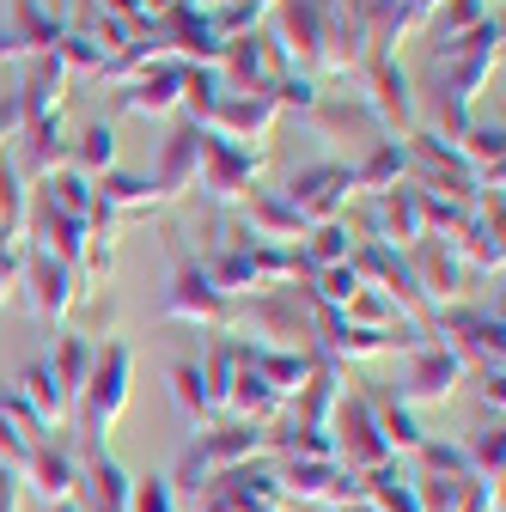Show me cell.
<instances>
[{
  "label": "cell",
  "instance_id": "obj_17",
  "mask_svg": "<svg viewBox=\"0 0 506 512\" xmlns=\"http://www.w3.org/2000/svg\"><path fill=\"white\" fill-rule=\"evenodd\" d=\"M196 171H202V128L196 122H177L171 141H165V153H159V171L147 183H153L159 202H171V196H183V189L196 183Z\"/></svg>",
  "mask_w": 506,
  "mask_h": 512
},
{
  "label": "cell",
  "instance_id": "obj_28",
  "mask_svg": "<svg viewBox=\"0 0 506 512\" xmlns=\"http://www.w3.org/2000/svg\"><path fill=\"white\" fill-rule=\"evenodd\" d=\"M366 397H372V391H366ZM372 415H378V433H385L391 458H397V452H421L427 427L409 415V403H397V397H372Z\"/></svg>",
  "mask_w": 506,
  "mask_h": 512
},
{
  "label": "cell",
  "instance_id": "obj_46",
  "mask_svg": "<svg viewBox=\"0 0 506 512\" xmlns=\"http://www.w3.org/2000/svg\"><path fill=\"white\" fill-rule=\"evenodd\" d=\"M189 7H196V13H214V7H226V0H189Z\"/></svg>",
  "mask_w": 506,
  "mask_h": 512
},
{
  "label": "cell",
  "instance_id": "obj_8",
  "mask_svg": "<svg viewBox=\"0 0 506 512\" xmlns=\"http://www.w3.org/2000/svg\"><path fill=\"white\" fill-rule=\"evenodd\" d=\"M348 189H354L348 165H311V171H299V177L287 183L281 202L299 214V226H330V220L342 214V202H348Z\"/></svg>",
  "mask_w": 506,
  "mask_h": 512
},
{
  "label": "cell",
  "instance_id": "obj_4",
  "mask_svg": "<svg viewBox=\"0 0 506 512\" xmlns=\"http://www.w3.org/2000/svg\"><path fill=\"white\" fill-rule=\"evenodd\" d=\"M330 433H336V458H342L354 476L391 464V445H385V433H378V415H372V397H366V391H342Z\"/></svg>",
  "mask_w": 506,
  "mask_h": 512
},
{
  "label": "cell",
  "instance_id": "obj_34",
  "mask_svg": "<svg viewBox=\"0 0 506 512\" xmlns=\"http://www.w3.org/2000/svg\"><path fill=\"white\" fill-rule=\"evenodd\" d=\"M342 324H354V330H397L403 324V311L378 293V287H360L348 305H342Z\"/></svg>",
  "mask_w": 506,
  "mask_h": 512
},
{
  "label": "cell",
  "instance_id": "obj_9",
  "mask_svg": "<svg viewBox=\"0 0 506 512\" xmlns=\"http://www.w3.org/2000/svg\"><path fill=\"white\" fill-rule=\"evenodd\" d=\"M25 293H31V311L43 317V324H55V317H68L74 311V299H80V275H74V263H61V256H49V250H37L31 244V256H25Z\"/></svg>",
  "mask_w": 506,
  "mask_h": 512
},
{
  "label": "cell",
  "instance_id": "obj_6",
  "mask_svg": "<svg viewBox=\"0 0 506 512\" xmlns=\"http://www.w3.org/2000/svg\"><path fill=\"white\" fill-rule=\"evenodd\" d=\"M13 476H19V488L37 494L43 506H55V500H80V458H74V445L55 439V433H43V439L31 445V458H25Z\"/></svg>",
  "mask_w": 506,
  "mask_h": 512
},
{
  "label": "cell",
  "instance_id": "obj_21",
  "mask_svg": "<svg viewBox=\"0 0 506 512\" xmlns=\"http://www.w3.org/2000/svg\"><path fill=\"white\" fill-rule=\"evenodd\" d=\"M257 244H287V238H305L299 214L275 196V189H244V220H238Z\"/></svg>",
  "mask_w": 506,
  "mask_h": 512
},
{
  "label": "cell",
  "instance_id": "obj_23",
  "mask_svg": "<svg viewBox=\"0 0 506 512\" xmlns=\"http://www.w3.org/2000/svg\"><path fill=\"white\" fill-rule=\"evenodd\" d=\"M43 360H49V372H55V384H61V397H68V409H74L80 391H86V378H92L98 342H86L80 330H61V336H55V354H43Z\"/></svg>",
  "mask_w": 506,
  "mask_h": 512
},
{
  "label": "cell",
  "instance_id": "obj_15",
  "mask_svg": "<svg viewBox=\"0 0 506 512\" xmlns=\"http://www.w3.org/2000/svg\"><path fill=\"white\" fill-rule=\"evenodd\" d=\"M372 92H366V110L378 128H403L415 135V92H409V74L397 68V55H372Z\"/></svg>",
  "mask_w": 506,
  "mask_h": 512
},
{
  "label": "cell",
  "instance_id": "obj_24",
  "mask_svg": "<svg viewBox=\"0 0 506 512\" xmlns=\"http://www.w3.org/2000/svg\"><path fill=\"white\" fill-rule=\"evenodd\" d=\"M360 500L378 506V512H421V488L397 458L378 464V470H360Z\"/></svg>",
  "mask_w": 506,
  "mask_h": 512
},
{
  "label": "cell",
  "instance_id": "obj_2",
  "mask_svg": "<svg viewBox=\"0 0 506 512\" xmlns=\"http://www.w3.org/2000/svg\"><path fill=\"white\" fill-rule=\"evenodd\" d=\"M129 378H135V354H129V342H104L98 360H92L86 391H80V403H74L86 445H98V439L116 427V415L129 409Z\"/></svg>",
  "mask_w": 506,
  "mask_h": 512
},
{
  "label": "cell",
  "instance_id": "obj_13",
  "mask_svg": "<svg viewBox=\"0 0 506 512\" xmlns=\"http://www.w3.org/2000/svg\"><path fill=\"white\" fill-rule=\"evenodd\" d=\"M220 68H226V92H269L287 68H281V55H275V43L269 37H257V31H250V37H232L226 49H220Z\"/></svg>",
  "mask_w": 506,
  "mask_h": 512
},
{
  "label": "cell",
  "instance_id": "obj_16",
  "mask_svg": "<svg viewBox=\"0 0 506 512\" xmlns=\"http://www.w3.org/2000/svg\"><path fill=\"white\" fill-rule=\"evenodd\" d=\"M427 226H421V196L409 183H397V189H378L372 196V220H366V238H378V244H415Z\"/></svg>",
  "mask_w": 506,
  "mask_h": 512
},
{
  "label": "cell",
  "instance_id": "obj_14",
  "mask_svg": "<svg viewBox=\"0 0 506 512\" xmlns=\"http://www.w3.org/2000/svg\"><path fill=\"white\" fill-rule=\"evenodd\" d=\"M409 275H415V287H421L427 305L464 293V263H458V250H452L446 238H433V232H421V238L409 244Z\"/></svg>",
  "mask_w": 506,
  "mask_h": 512
},
{
  "label": "cell",
  "instance_id": "obj_37",
  "mask_svg": "<svg viewBox=\"0 0 506 512\" xmlns=\"http://www.w3.org/2000/svg\"><path fill=\"white\" fill-rule=\"evenodd\" d=\"M263 0H226V7H214L208 13V31L220 37V43H232V37H250V31H257L263 25Z\"/></svg>",
  "mask_w": 506,
  "mask_h": 512
},
{
  "label": "cell",
  "instance_id": "obj_39",
  "mask_svg": "<svg viewBox=\"0 0 506 512\" xmlns=\"http://www.w3.org/2000/svg\"><path fill=\"white\" fill-rule=\"evenodd\" d=\"M43 433L37 427H25L19 415H0V464H7V470H19L25 458H31V445H37Z\"/></svg>",
  "mask_w": 506,
  "mask_h": 512
},
{
  "label": "cell",
  "instance_id": "obj_41",
  "mask_svg": "<svg viewBox=\"0 0 506 512\" xmlns=\"http://www.w3.org/2000/svg\"><path fill=\"white\" fill-rule=\"evenodd\" d=\"M269 98H275V110L287 104V110H311V104H318V80H311V74H281L275 86H269Z\"/></svg>",
  "mask_w": 506,
  "mask_h": 512
},
{
  "label": "cell",
  "instance_id": "obj_48",
  "mask_svg": "<svg viewBox=\"0 0 506 512\" xmlns=\"http://www.w3.org/2000/svg\"><path fill=\"white\" fill-rule=\"evenodd\" d=\"M49 512H80V500H55V506H49Z\"/></svg>",
  "mask_w": 506,
  "mask_h": 512
},
{
  "label": "cell",
  "instance_id": "obj_47",
  "mask_svg": "<svg viewBox=\"0 0 506 512\" xmlns=\"http://www.w3.org/2000/svg\"><path fill=\"white\" fill-rule=\"evenodd\" d=\"M336 512H378V506H366V500H348V506H336Z\"/></svg>",
  "mask_w": 506,
  "mask_h": 512
},
{
  "label": "cell",
  "instance_id": "obj_50",
  "mask_svg": "<svg viewBox=\"0 0 506 512\" xmlns=\"http://www.w3.org/2000/svg\"><path fill=\"white\" fill-rule=\"evenodd\" d=\"M263 7H275V0H263Z\"/></svg>",
  "mask_w": 506,
  "mask_h": 512
},
{
  "label": "cell",
  "instance_id": "obj_31",
  "mask_svg": "<svg viewBox=\"0 0 506 512\" xmlns=\"http://www.w3.org/2000/svg\"><path fill=\"white\" fill-rule=\"evenodd\" d=\"M464 464H470V476H476V482H494V488H500V464H506L500 421H488V427H470V439H464Z\"/></svg>",
  "mask_w": 506,
  "mask_h": 512
},
{
  "label": "cell",
  "instance_id": "obj_20",
  "mask_svg": "<svg viewBox=\"0 0 506 512\" xmlns=\"http://www.w3.org/2000/svg\"><path fill=\"white\" fill-rule=\"evenodd\" d=\"M80 488L92 494V512H129V470H122L104 445H86V458H80Z\"/></svg>",
  "mask_w": 506,
  "mask_h": 512
},
{
  "label": "cell",
  "instance_id": "obj_19",
  "mask_svg": "<svg viewBox=\"0 0 506 512\" xmlns=\"http://www.w3.org/2000/svg\"><path fill=\"white\" fill-rule=\"evenodd\" d=\"M183 68L189 61H153V68L135 80V86H122L116 92V104L122 110H135V116H165V110H177V98H183Z\"/></svg>",
  "mask_w": 506,
  "mask_h": 512
},
{
  "label": "cell",
  "instance_id": "obj_5",
  "mask_svg": "<svg viewBox=\"0 0 506 512\" xmlns=\"http://www.w3.org/2000/svg\"><path fill=\"white\" fill-rule=\"evenodd\" d=\"M275 476H281V500H299V506L336 512V506L360 500V476L336 458H287V470H275Z\"/></svg>",
  "mask_w": 506,
  "mask_h": 512
},
{
  "label": "cell",
  "instance_id": "obj_11",
  "mask_svg": "<svg viewBox=\"0 0 506 512\" xmlns=\"http://www.w3.org/2000/svg\"><path fill=\"white\" fill-rule=\"evenodd\" d=\"M257 165H263V153L257 147H238V141H220L214 128H202V171H196V183L208 189V196H244L250 189V177H257Z\"/></svg>",
  "mask_w": 506,
  "mask_h": 512
},
{
  "label": "cell",
  "instance_id": "obj_12",
  "mask_svg": "<svg viewBox=\"0 0 506 512\" xmlns=\"http://www.w3.org/2000/svg\"><path fill=\"white\" fill-rule=\"evenodd\" d=\"M439 330H446V348L464 360V366H500V311H439Z\"/></svg>",
  "mask_w": 506,
  "mask_h": 512
},
{
  "label": "cell",
  "instance_id": "obj_30",
  "mask_svg": "<svg viewBox=\"0 0 506 512\" xmlns=\"http://www.w3.org/2000/svg\"><path fill=\"white\" fill-rule=\"evenodd\" d=\"M299 256L311 263V275H318V269H336V263H348V256H354V232H348L342 220L311 226V232H305V244H299Z\"/></svg>",
  "mask_w": 506,
  "mask_h": 512
},
{
  "label": "cell",
  "instance_id": "obj_29",
  "mask_svg": "<svg viewBox=\"0 0 506 512\" xmlns=\"http://www.w3.org/2000/svg\"><path fill=\"white\" fill-rule=\"evenodd\" d=\"M68 165H74L80 177H92V183L116 165V135H110V122H86V128H80V141H74Z\"/></svg>",
  "mask_w": 506,
  "mask_h": 512
},
{
  "label": "cell",
  "instance_id": "obj_42",
  "mask_svg": "<svg viewBox=\"0 0 506 512\" xmlns=\"http://www.w3.org/2000/svg\"><path fill=\"white\" fill-rule=\"evenodd\" d=\"M439 31H452V37H464L470 25H482L488 19V0H439Z\"/></svg>",
  "mask_w": 506,
  "mask_h": 512
},
{
  "label": "cell",
  "instance_id": "obj_10",
  "mask_svg": "<svg viewBox=\"0 0 506 512\" xmlns=\"http://www.w3.org/2000/svg\"><path fill=\"white\" fill-rule=\"evenodd\" d=\"M464 360L446 348V342H421L415 360H409V378L397 384V403H446L458 384H464Z\"/></svg>",
  "mask_w": 506,
  "mask_h": 512
},
{
  "label": "cell",
  "instance_id": "obj_43",
  "mask_svg": "<svg viewBox=\"0 0 506 512\" xmlns=\"http://www.w3.org/2000/svg\"><path fill=\"white\" fill-rule=\"evenodd\" d=\"M458 512H500V488L464 476V482H458Z\"/></svg>",
  "mask_w": 506,
  "mask_h": 512
},
{
  "label": "cell",
  "instance_id": "obj_22",
  "mask_svg": "<svg viewBox=\"0 0 506 512\" xmlns=\"http://www.w3.org/2000/svg\"><path fill=\"white\" fill-rule=\"evenodd\" d=\"M19 403L31 409V421L43 427V433H61V421H68L74 409H68V397H61V384H55V372H49V360H31L25 372H19Z\"/></svg>",
  "mask_w": 506,
  "mask_h": 512
},
{
  "label": "cell",
  "instance_id": "obj_18",
  "mask_svg": "<svg viewBox=\"0 0 506 512\" xmlns=\"http://www.w3.org/2000/svg\"><path fill=\"white\" fill-rule=\"evenodd\" d=\"M269 122H275V98L269 92H226L208 128H214L220 141H238L244 147V141H263Z\"/></svg>",
  "mask_w": 506,
  "mask_h": 512
},
{
  "label": "cell",
  "instance_id": "obj_36",
  "mask_svg": "<svg viewBox=\"0 0 506 512\" xmlns=\"http://www.w3.org/2000/svg\"><path fill=\"white\" fill-rule=\"evenodd\" d=\"M25 220H31L25 177H19V165H13V159H0V232L19 238V232H25Z\"/></svg>",
  "mask_w": 506,
  "mask_h": 512
},
{
  "label": "cell",
  "instance_id": "obj_44",
  "mask_svg": "<svg viewBox=\"0 0 506 512\" xmlns=\"http://www.w3.org/2000/svg\"><path fill=\"white\" fill-rule=\"evenodd\" d=\"M0 512H19V476L0 464Z\"/></svg>",
  "mask_w": 506,
  "mask_h": 512
},
{
  "label": "cell",
  "instance_id": "obj_32",
  "mask_svg": "<svg viewBox=\"0 0 506 512\" xmlns=\"http://www.w3.org/2000/svg\"><path fill=\"white\" fill-rule=\"evenodd\" d=\"M43 202H49L55 214H74V220H86V208H92V177H80L74 165L49 171V177H43Z\"/></svg>",
  "mask_w": 506,
  "mask_h": 512
},
{
  "label": "cell",
  "instance_id": "obj_25",
  "mask_svg": "<svg viewBox=\"0 0 506 512\" xmlns=\"http://www.w3.org/2000/svg\"><path fill=\"white\" fill-rule=\"evenodd\" d=\"M342 372H336V360H318V372H311V384L293 397V415L287 421H299V427H330L336 421V403H342Z\"/></svg>",
  "mask_w": 506,
  "mask_h": 512
},
{
  "label": "cell",
  "instance_id": "obj_35",
  "mask_svg": "<svg viewBox=\"0 0 506 512\" xmlns=\"http://www.w3.org/2000/svg\"><path fill=\"white\" fill-rule=\"evenodd\" d=\"M171 403H177L189 421H214L208 384H202V366H196V360H177V366H171Z\"/></svg>",
  "mask_w": 506,
  "mask_h": 512
},
{
  "label": "cell",
  "instance_id": "obj_27",
  "mask_svg": "<svg viewBox=\"0 0 506 512\" xmlns=\"http://www.w3.org/2000/svg\"><path fill=\"white\" fill-rule=\"evenodd\" d=\"M92 202L116 220V214H147L159 196H153V183L147 177H129V171H104L98 183H92Z\"/></svg>",
  "mask_w": 506,
  "mask_h": 512
},
{
  "label": "cell",
  "instance_id": "obj_26",
  "mask_svg": "<svg viewBox=\"0 0 506 512\" xmlns=\"http://www.w3.org/2000/svg\"><path fill=\"white\" fill-rule=\"evenodd\" d=\"M348 177H354V189H366V196L409 183V141H372V153L360 165H348Z\"/></svg>",
  "mask_w": 506,
  "mask_h": 512
},
{
  "label": "cell",
  "instance_id": "obj_3",
  "mask_svg": "<svg viewBox=\"0 0 506 512\" xmlns=\"http://www.w3.org/2000/svg\"><path fill=\"white\" fill-rule=\"evenodd\" d=\"M330 13L336 0H275V55L281 68H318L324 61V37H330Z\"/></svg>",
  "mask_w": 506,
  "mask_h": 512
},
{
  "label": "cell",
  "instance_id": "obj_38",
  "mask_svg": "<svg viewBox=\"0 0 506 512\" xmlns=\"http://www.w3.org/2000/svg\"><path fill=\"white\" fill-rule=\"evenodd\" d=\"M415 458H421V470H427V476H446V482H464V476H470L464 445H446V439H433V433L421 439V452H415Z\"/></svg>",
  "mask_w": 506,
  "mask_h": 512
},
{
  "label": "cell",
  "instance_id": "obj_33",
  "mask_svg": "<svg viewBox=\"0 0 506 512\" xmlns=\"http://www.w3.org/2000/svg\"><path fill=\"white\" fill-rule=\"evenodd\" d=\"M220 98H226V86H220V74L214 68H183V110H189V122L196 128H208L214 122V110H220Z\"/></svg>",
  "mask_w": 506,
  "mask_h": 512
},
{
  "label": "cell",
  "instance_id": "obj_45",
  "mask_svg": "<svg viewBox=\"0 0 506 512\" xmlns=\"http://www.w3.org/2000/svg\"><path fill=\"white\" fill-rule=\"evenodd\" d=\"M13 128H19V98H7V104H0V141H7Z\"/></svg>",
  "mask_w": 506,
  "mask_h": 512
},
{
  "label": "cell",
  "instance_id": "obj_40",
  "mask_svg": "<svg viewBox=\"0 0 506 512\" xmlns=\"http://www.w3.org/2000/svg\"><path fill=\"white\" fill-rule=\"evenodd\" d=\"M129 512H177L171 476H141V482L129 488Z\"/></svg>",
  "mask_w": 506,
  "mask_h": 512
},
{
  "label": "cell",
  "instance_id": "obj_1",
  "mask_svg": "<svg viewBox=\"0 0 506 512\" xmlns=\"http://www.w3.org/2000/svg\"><path fill=\"white\" fill-rule=\"evenodd\" d=\"M257 452H269V427H257V421H214V427H202L196 439L183 445V458H177V476H171V488H189V494H202L214 476H226V470H238V464H250Z\"/></svg>",
  "mask_w": 506,
  "mask_h": 512
},
{
  "label": "cell",
  "instance_id": "obj_7",
  "mask_svg": "<svg viewBox=\"0 0 506 512\" xmlns=\"http://www.w3.org/2000/svg\"><path fill=\"white\" fill-rule=\"evenodd\" d=\"M159 311L177 317V324H232V293H220L214 275L183 256V263H177V281H171L165 299H159Z\"/></svg>",
  "mask_w": 506,
  "mask_h": 512
},
{
  "label": "cell",
  "instance_id": "obj_49",
  "mask_svg": "<svg viewBox=\"0 0 506 512\" xmlns=\"http://www.w3.org/2000/svg\"><path fill=\"white\" fill-rule=\"evenodd\" d=\"M7 293H13V275H0V299H7Z\"/></svg>",
  "mask_w": 506,
  "mask_h": 512
}]
</instances>
